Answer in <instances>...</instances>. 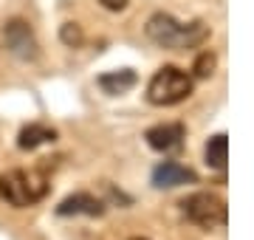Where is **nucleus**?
Masks as SVG:
<instances>
[{
  "instance_id": "obj_1",
  "label": "nucleus",
  "mask_w": 254,
  "mask_h": 240,
  "mask_svg": "<svg viewBox=\"0 0 254 240\" xmlns=\"http://www.w3.org/2000/svg\"><path fill=\"white\" fill-rule=\"evenodd\" d=\"M147 37L153 40L155 46L170 48V51H181V48H195L206 40V26L203 23H178L173 14H164V11H155L153 17L147 20Z\"/></svg>"
},
{
  "instance_id": "obj_2",
  "label": "nucleus",
  "mask_w": 254,
  "mask_h": 240,
  "mask_svg": "<svg viewBox=\"0 0 254 240\" xmlns=\"http://www.w3.org/2000/svg\"><path fill=\"white\" fill-rule=\"evenodd\" d=\"M46 192L48 178L40 170H9L0 176V198L14 209H26L31 203L43 201Z\"/></svg>"
},
{
  "instance_id": "obj_3",
  "label": "nucleus",
  "mask_w": 254,
  "mask_h": 240,
  "mask_svg": "<svg viewBox=\"0 0 254 240\" xmlns=\"http://www.w3.org/2000/svg\"><path fill=\"white\" fill-rule=\"evenodd\" d=\"M192 93V76L175 65H164L153 74L147 82V102L155 108H170V105H181L190 99Z\"/></svg>"
},
{
  "instance_id": "obj_4",
  "label": "nucleus",
  "mask_w": 254,
  "mask_h": 240,
  "mask_svg": "<svg viewBox=\"0 0 254 240\" xmlns=\"http://www.w3.org/2000/svg\"><path fill=\"white\" fill-rule=\"evenodd\" d=\"M181 212L187 221L200 226V229H220L226 226V201L215 192H192L181 201Z\"/></svg>"
},
{
  "instance_id": "obj_5",
  "label": "nucleus",
  "mask_w": 254,
  "mask_h": 240,
  "mask_svg": "<svg viewBox=\"0 0 254 240\" xmlns=\"http://www.w3.org/2000/svg\"><path fill=\"white\" fill-rule=\"evenodd\" d=\"M3 43L9 48V54H14L23 62H34L37 57H40V43H37L34 28L20 17L9 20L3 26Z\"/></svg>"
},
{
  "instance_id": "obj_6",
  "label": "nucleus",
  "mask_w": 254,
  "mask_h": 240,
  "mask_svg": "<svg viewBox=\"0 0 254 240\" xmlns=\"http://www.w3.org/2000/svg\"><path fill=\"white\" fill-rule=\"evenodd\" d=\"M195 173L190 167L178 164V161H161V164L153 170V184L158 189H173V186H181V184H192L195 181Z\"/></svg>"
},
{
  "instance_id": "obj_7",
  "label": "nucleus",
  "mask_w": 254,
  "mask_h": 240,
  "mask_svg": "<svg viewBox=\"0 0 254 240\" xmlns=\"http://www.w3.org/2000/svg\"><path fill=\"white\" fill-rule=\"evenodd\" d=\"M57 215H63V218H68V215L99 218V215H105V203H102L96 195H91V192H73L57 206Z\"/></svg>"
},
{
  "instance_id": "obj_8",
  "label": "nucleus",
  "mask_w": 254,
  "mask_h": 240,
  "mask_svg": "<svg viewBox=\"0 0 254 240\" xmlns=\"http://www.w3.org/2000/svg\"><path fill=\"white\" fill-rule=\"evenodd\" d=\"M184 136H187L184 124H155V127H150L144 133L147 144H150L153 150H158V153H170V150H175L184 141Z\"/></svg>"
},
{
  "instance_id": "obj_9",
  "label": "nucleus",
  "mask_w": 254,
  "mask_h": 240,
  "mask_svg": "<svg viewBox=\"0 0 254 240\" xmlns=\"http://www.w3.org/2000/svg\"><path fill=\"white\" fill-rule=\"evenodd\" d=\"M54 139H57V130L54 127L34 121V124H26V127L20 130L17 147L20 150H37V147H43V144H51Z\"/></svg>"
},
{
  "instance_id": "obj_10",
  "label": "nucleus",
  "mask_w": 254,
  "mask_h": 240,
  "mask_svg": "<svg viewBox=\"0 0 254 240\" xmlns=\"http://www.w3.org/2000/svg\"><path fill=\"white\" fill-rule=\"evenodd\" d=\"M136 85V71L130 68H122V71H110V74L99 76V88L110 96H119V93H127L130 88Z\"/></svg>"
},
{
  "instance_id": "obj_11",
  "label": "nucleus",
  "mask_w": 254,
  "mask_h": 240,
  "mask_svg": "<svg viewBox=\"0 0 254 240\" xmlns=\"http://www.w3.org/2000/svg\"><path fill=\"white\" fill-rule=\"evenodd\" d=\"M203 158H206V164L212 170H223L229 161V139L226 133H218V136H212L206 141V150H203Z\"/></svg>"
},
{
  "instance_id": "obj_12",
  "label": "nucleus",
  "mask_w": 254,
  "mask_h": 240,
  "mask_svg": "<svg viewBox=\"0 0 254 240\" xmlns=\"http://www.w3.org/2000/svg\"><path fill=\"white\" fill-rule=\"evenodd\" d=\"M60 40H63L68 48H79L82 40H85V34H82V26H79V23H65V26L60 28Z\"/></svg>"
},
{
  "instance_id": "obj_13",
  "label": "nucleus",
  "mask_w": 254,
  "mask_h": 240,
  "mask_svg": "<svg viewBox=\"0 0 254 240\" xmlns=\"http://www.w3.org/2000/svg\"><path fill=\"white\" fill-rule=\"evenodd\" d=\"M215 62H218V60H215L212 51H200L195 65H192V71H195L198 79H206V76H212V71H215Z\"/></svg>"
},
{
  "instance_id": "obj_14",
  "label": "nucleus",
  "mask_w": 254,
  "mask_h": 240,
  "mask_svg": "<svg viewBox=\"0 0 254 240\" xmlns=\"http://www.w3.org/2000/svg\"><path fill=\"white\" fill-rule=\"evenodd\" d=\"M99 3H102L108 11H125L130 0H99Z\"/></svg>"
},
{
  "instance_id": "obj_15",
  "label": "nucleus",
  "mask_w": 254,
  "mask_h": 240,
  "mask_svg": "<svg viewBox=\"0 0 254 240\" xmlns=\"http://www.w3.org/2000/svg\"><path fill=\"white\" fill-rule=\"evenodd\" d=\"M133 240H144V238H133Z\"/></svg>"
}]
</instances>
